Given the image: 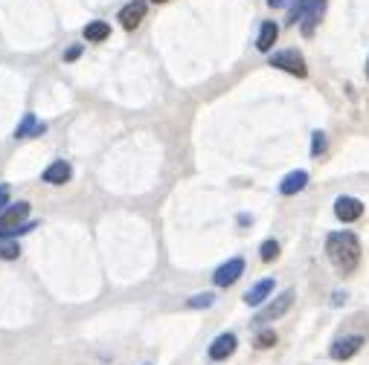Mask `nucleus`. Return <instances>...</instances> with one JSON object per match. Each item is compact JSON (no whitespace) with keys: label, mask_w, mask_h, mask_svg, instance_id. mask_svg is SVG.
<instances>
[{"label":"nucleus","mask_w":369,"mask_h":365,"mask_svg":"<svg viewBox=\"0 0 369 365\" xmlns=\"http://www.w3.org/2000/svg\"><path fill=\"white\" fill-rule=\"evenodd\" d=\"M236 345H238L236 334H221V337H215L213 345H210V359H215V362L230 359L236 354Z\"/></svg>","instance_id":"nucleus-11"},{"label":"nucleus","mask_w":369,"mask_h":365,"mask_svg":"<svg viewBox=\"0 0 369 365\" xmlns=\"http://www.w3.org/2000/svg\"><path fill=\"white\" fill-rule=\"evenodd\" d=\"M110 35V26L105 24V21H90L88 26H85V41H105Z\"/></svg>","instance_id":"nucleus-16"},{"label":"nucleus","mask_w":369,"mask_h":365,"mask_svg":"<svg viewBox=\"0 0 369 365\" xmlns=\"http://www.w3.org/2000/svg\"><path fill=\"white\" fill-rule=\"evenodd\" d=\"M146 0H131V3H125L122 9H120V24H122V29H137L140 26V21L146 18Z\"/></svg>","instance_id":"nucleus-9"},{"label":"nucleus","mask_w":369,"mask_h":365,"mask_svg":"<svg viewBox=\"0 0 369 365\" xmlns=\"http://www.w3.org/2000/svg\"><path fill=\"white\" fill-rule=\"evenodd\" d=\"M154 3H166V0H154Z\"/></svg>","instance_id":"nucleus-28"},{"label":"nucleus","mask_w":369,"mask_h":365,"mask_svg":"<svg viewBox=\"0 0 369 365\" xmlns=\"http://www.w3.org/2000/svg\"><path fill=\"white\" fill-rule=\"evenodd\" d=\"M274 345H277V334H274V330H262V334L256 337V348H262V351H265V348H274Z\"/></svg>","instance_id":"nucleus-22"},{"label":"nucleus","mask_w":369,"mask_h":365,"mask_svg":"<svg viewBox=\"0 0 369 365\" xmlns=\"http://www.w3.org/2000/svg\"><path fill=\"white\" fill-rule=\"evenodd\" d=\"M294 296H297L294 290H285V293H282V296H277L268 307H262V310H259V316H256L253 322H259V325H262V322H274V319L285 316V313L291 310V305H294Z\"/></svg>","instance_id":"nucleus-3"},{"label":"nucleus","mask_w":369,"mask_h":365,"mask_svg":"<svg viewBox=\"0 0 369 365\" xmlns=\"http://www.w3.org/2000/svg\"><path fill=\"white\" fill-rule=\"evenodd\" d=\"M44 130H47V125L35 119V113H26V116H24V122L18 125V130H15V139H26V137H38V134H44Z\"/></svg>","instance_id":"nucleus-13"},{"label":"nucleus","mask_w":369,"mask_h":365,"mask_svg":"<svg viewBox=\"0 0 369 365\" xmlns=\"http://www.w3.org/2000/svg\"><path fill=\"white\" fill-rule=\"evenodd\" d=\"M334 214H338V221L352 223L363 214V203L358 197H338V201H334Z\"/></svg>","instance_id":"nucleus-10"},{"label":"nucleus","mask_w":369,"mask_h":365,"mask_svg":"<svg viewBox=\"0 0 369 365\" xmlns=\"http://www.w3.org/2000/svg\"><path fill=\"white\" fill-rule=\"evenodd\" d=\"M242 273H245V258H230L227 264H221L215 270L213 281H215V287H230V285H236Z\"/></svg>","instance_id":"nucleus-5"},{"label":"nucleus","mask_w":369,"mask_h":365,"mask_svg":"<svg viewBox=\"0 0 369 365\" xmlns=\"http://www.w3.org/2000/svg\"><path fill=\"white\" fill-rule=\"evenodd\" d=\"M277 38H279V26H277L274 21H265L262 29H259V38H256V46H259V53H268V49L277 44Z\"/></svg>","instance_id":"nucleus-15"},{"label":"nucleus","mask_w":369,"mask_h":365,"mask_svg":"<svg viewBox=\"0 0 369 365\" xmlns=\"http://www.w3.org/2000/svg\"><path fill=\"white\" fill-rule=\"evenodd\" d=\"M343 302H346V293H341V290H338V293L331 296V305H343Z\"/></svg>","instance_id":"nucleus-25"},{"label":"nucleus","mask_w":369,"mask_h":365,"mask_svg":"<svg viewBox=\"0 0 369 365\" xmlns=\"http://www.w3.org/2000/svg\"><path fill=\"white\" fill-rule=\"evenodd\" d=\"M309 3L311 0H297V3L291 6V12H288V21L285 24H300V18L306 15V9H309Z\"/></svg>","instance_id":"nucleus-20"},{"label":"nucleus","mask_w":369,"mask_h":365,"mask_svg":"<svg viewBox=\"0 0 369 365\" xmlns=\"http://www.w3.org/2000/svg\"><path fill=\"white\" fill-rule=\"evenodd\" d=\"M363 348V337H341V339H334L331 348H329V354L331 359H338V362H346L352 359L358 351Z\"/></svg>","instance_id":"nucleus-4"},{"label":"nucleus","mask_w":369,"mask_h":365,"mask_svg":"<svg viewBox=\"0 0 369 365\" xmlns=\"http://www.w3.org/2000/svg\"><path fill=\"white\" fill-rule=\"evenodd\" d=\"M6 203H9V186H0V212L6 209Z\"/></svg>","instance_id":"nucleus-24"},{"label":"nucleus","mask_w":369,"mask_h":365,"mask_svg":"<svg viewBox=\"0 0 369 365\" xmlns=\"http://www.w3.org/2000/svg\"><path fill=\"white\" fill-rule=\"evenodd\" d=\"M213 302H215L213 293H201V296H192L186 305H189L192 310H204V307H213Z\"/></svg>","instance_id":"nucleus-18"},{"label":"nucleus","mask_w":369,"mask_h":365,"mask_svg":"<svg viewBox=\"0 0 369 365\" xmlns=\"http://www.w3.org/2000/svg\"><path fill=\"white\" fill-rule=\"evenodd\" d=\"M326 255L341 273H355L361 264V241L352 232H331L326 238Z\"/></svg>","instance_id":"nucleus-1"},{"label":"nucleus","mask_w":369,"mask_h":365,"mask_svg":"<svg viewBox=\"0 0 369 365\" xmlns=\"http://www.w3.org/2000/svg\"><path fill=\"white\" fill-rule=\"evenodd\" d=\"M29 203L26 201H21V203H12V206H6L3 212H0V235H3L6 229H12V226H18V223H24L26 218H29Z\"/></svg>","instance_id":"nucleus-6"},{"label":"nucleus","mask_w":369,"mask_h":365,"mask_svg":"<svg viewBox=\"0 0 369 365\" xmlns=\"http://www.w3.org/2000/svg\"><path fill=\"white\" fill-rule=\"evenodd\" d=\"M70 177H73V169L67 160H53L41 174V180L50 182V186H64V182H70Z\"/></svg>","instance_id":"nucleus-7"},{"label":"nucleus","mask_w":369,"mask_h":365,"mask_svg":"<svg viewBox=\"0 0 369 365\" xmlns=\"http://www.w3.org/2000/svg\"><path fill=\"white\" fill-rule=\"evenodd\" d=\"M274 278H262V281H256V285L245 293V305H250V307H259L262 302H265V298L270 296V293H274Z\"/></svg>","instance_id":"nucleus-12"},{"label":"nucleus","mask_w":369,"mask_h":365,"mask_svg":"<svg viewBox=\"0 0 369 365\" xmlns=\"http://www.w3.org/2000/svg\"><path fill=\"white\" fill-rule=\"evenodd\" d=\"M323 15H326V0H311V3H309V9H306V15H302V18H300L302 35H306V38H311V35H314V29H317V24L323 21Z\"/></svg>","instance_id":"nucleus-8"},{"label":"nucleus","mask_w":369,"mask_h":365,"mask_svg":"<svg viewBox=\"0 0 369 365\" xmlns=\"http://www.w3.org/2000/svg\"><path fill=\"white\" fill-rule=\"evenodd\" d=\"M326 151V134L323 130H314L311 134V157H320Z\"/></svg>","instance_id":"nucleus-21"},{"label":"nucleus","mask_w":369,"mask_h":365,"mask_svg":"<svg viewBox=\"0 0 369 365\" xmlns=\"http://www.w3.org/2000/svg\"><path fill=\"white\" fill-rule=\"evenodd\" d=\"M309 186V171H291L282 182H279V192L282 194H297Z\"/></svg>","instance_id":"nucleus-14"},{"label":"nucleus","mask_w":369,"mask_h":365,"mask_svg":"<svg viewBox=\"0 0 369 365\" xmlns=\"http://www.w3.org/2000/svg\"><path fill=\"white\" fill-rule=\"evenodd\" d=\"M21 255V246L15 244L12 238H0V258H6V261H15Z\"/></svg>","instance_id":"nucleus-17"},{"label":"nucleus","mask_w":369,"mask_h":365,"mask_svg":"<svg viewBox=\"0 0 369 365\" xmlns=\"http://www.w3.org/2000/svg\"><path fill=\"white\" fill-rule=\"evenodd\" d=\"M366 78H369V61H366Z\"/></svg>","instance_id":"nucleus-27"},{"label":"nucleus","mask_w":369,"mask_h":365,"mask_svg":"<svg viewBox=\"0 0 369 365\" xmlns=\"http://www.w3.org/2000/svg\"><path fill=\"white\" fill-rule=\"evenodd\" d=\"M82 53H85L82 44H76V46H70L67 53H64V61H76V58H82Z\"/></svg>","instance_id":"nucleus-23"},{"label":"nucleus","mask_w":369,"mask_h":365,"mask_svg":"<svg viewBox=\"0 0 369 365\" xmlns=\"http://www.w3.org/2000/svg\"><path fill=\"white\" fill-rule=\"evenodd\" d=\"M259 255H262V261H277L279 258V244L277 241H265L262 246H259Z\"/></svg>","instance_id":"nucleus-19"},{"label":"nucleus","mask_w":369,"mask_h":365,"mask_svg":"<svg viewBox=\"0 0 369 365\" xmlns=\"http://www.w3.org/2000/svg\"><path fill=\"white\" fill-rule=\"evenodd\" d=\"M268 3L274 6V9H279V6H285V0H268Z\"/></svg>","instance_id":"nucleus-26"},{"label":"nucleus","mask_w":369,"mask_h":365,"mask_svg":"<svg viewBox=\"0 0 369 365\" xmlns=\"http://www.w3.org/2000/svg\"><path fill=\"white\" fill-rule=\"evenodd\" d=\"M270 67L277 70H285L297 78H306L309 76V67H306V58H302L297 49H282V53H274L270 56Z\"/></svg>","instance_id":"nucleus-2"}]
</instances>
